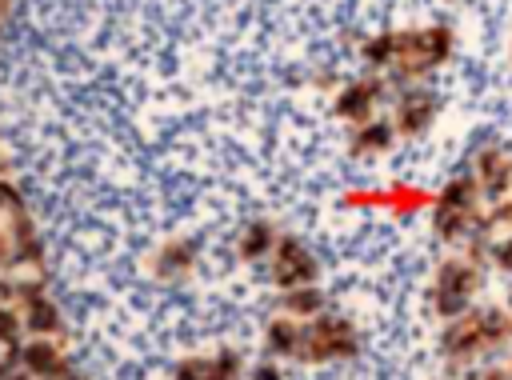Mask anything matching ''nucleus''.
Returning <instances> with one entry per match:
<instances>
[{"mask_svg":"<svg viewBox=\"0 0 512 380\" xmlns=\"http://www.w3.org/2000/svg\"><path fill=\"white\" fill-rule=\"evenodd\" d=\"M268 280H272L280 292L304 288V284H316V280H320V264H316L312 248H308L300 236L280 232V240H276V248H272V256H268Z\"/></svg>","mask_w":512,"mask_h":380,"instance_id":"423d86ee","label":"nucleus"},{"mask_svg":"<svg viewBox=\"0 0 512 380\" xmlns=\"http://www.w3.org/2000/svg\"><path fill=\"white\" fill-rule=\"evenodd\" d=\"M248 380H284V372H280V360H260V364H252L248 368Z\"/></svg>","mask_w":512,"mask_h":380,"instance_id":"a211bd4d","label":"nucleus"},{"mask_svg":"<svg viewBox=\"0 0 512 380\" xmlns=\"http://www.w3.org/2000/svg\"><path fill=\"white\" fill-rule=\"evenodd\" d=\"M468 380H512V368L508 364H484V368H472Z\"/></svg>","mask_w":512,"mask_h":380,"instance_id":"6ab92c4d","label":"nucleus"},{"mask_svg":"<svg viewBox=\"0 0 512 380\" xmlns=\"http://www.w3.org/2000/svg\"><path fill=\"white\" fill-rule=\"evenodd\" d=\"M300 344H304V320H296L288 312H276L264 324V352L272 360H300Z\"/></svg>","mask_w":512,"mask_h":380,"instance_id":"f8f14e48","label":"nucleus"},{"mask_svg":"<svg viewBox=\"0 0 512 380\" xmlns=\"http://www.w3.org/2000/svg\"><path fill=\"white\" fill-rule=\"evenodd\" d=\"M508 56H512V40H508Z\"/></svg>","mask_w":512,"mask_h":380,"instance_id":"412c9836","label":"nucleus"},{"mask_svg":"<svg viewBox=\"0 0 512 380\" xmlns=\"http://www.w3.org/2000/svg\"><path fill=\"white\" fill-rule=\"evenodd\" d=\"M440 380H448V376H440Z\"/></svg>","mask_w":512,"mask_h":380,"instance_id":"5701e85b","label":"nucleus"},{"mask_svg":"<svg viewBox=\"0 0 512 380\" xmlns=\"http://www.w3.org/2000/svg\"><path fill=\"white\" fill-rule=\"evenodd\" d=\"M356 352H360V332L348 316L320 312L304 320V344H300L304 364H336V360H352Z\"/></svg>","mask_w":512,"mask_h":380,"instance_id":"39448f33","label":"nucleus"},{"mask_svg":"<svg viewBox=\"0 0 512 380\" xmlns=\"http://www.w3.org/2000/svg\"><path fill=\"white\" fill-rule=\"evenodd\" d=\"M452 28L444 24H428V28H396V52H392V64H388V76L392 80H420L428 72H436L448 56H452Z\"/></svg>","mask_w":512,"mask_h":380,"instance_id":"f03ea898","label":"nucleus"},{"mask_svg":"<svg viewBox=\"0 0 512 380\" xmlns=\"http://www.w3.org/2000/svg\"><path fill=\"white\" fill-rule=\"evenodd\" d=\"M484 284V272L472 256H444L428 284V304L440 320H456L476 304V288Z\"/></svg>","mask_w":512,"mask_h":380,"instance_id":"20e7f679","label":"nucleus"},{"mask_svg":"<svg viewBox=\"0 0 512 380\" xmlns=\"http://www.w3.org/2000/svg\"><path fill=\"white\" fill-rule=\"evenodd\" d=\"M508 312H512V288H508Z\"/></svg>","mask_w":512,"mask_h":380,"instance_id":"aec40b11","label":"nucleus"},{"mask_svg":"<svg viewBox=\"0 0 512 380\" xmlns=\"http://www.w3.org/2000/svg\"><path fill=\"white\" fill-rule=\"evenodd\" d=\"M276 240H280V232H276L272 220H248V224L240 228V236H236V256H240L244 264H260V260L272 256Z\"/></svg>","mask_w":512,"mask_h":380,"instance_id":"4468645a","label":"nucleus"},{"mask_svg":"<svg viewBox=\"0 0 512 380\" xmlns=\"http://www.w3.org/2000/svg\"><path fill=\"white\" fill-rule=\"evenodd\" d=\"M436 112H440V96L432 92V88H420V84H408L400 96H396V104H392V128H396V136H424L428 128H432V120H436Z\"/></svg>","mask_w":512,"mask_h":380,"instance_id":"1a4fd4ad","label":"nucleus"},{"mask_svg":"<svg viewBox=\"0 0 512 380\" xmlns=\"http://www.w3.org/2000/svg\"><path fill=\"white\" fill-rule=\"evenodd\" d=\"M480 212H484V196H480L476 180L468 172H460V176H452L436 192V200H432V228H436L440 240L460 244V240H468L476 232Z\"/></svg>","mask_w":512,"mask_h":380,"instance_id":"7ed1b4c3","label":"nucleus"},{"mask_svg":"<svg viewBox=\"0 0 512 380\" xmlns=\"http://www.w3.org/2000/svg\"><path fill=\"white\" fill-rule=\"evenodd\" d=\"M508 344H512V312L500 304H484V308L472 304L464 316L448 320L440 332V356L456 360V364L480 360V356L500 352Z\"/></svg>","mask_w":512,"mask_h":380,"instance_id":"f257e3e1","label":"nucleus"},{"mask_svg":"<svg viewBox=\"0 0 512 380\" xmlns=\"http://www.w3.org/2000/svg\"><path fill=\"white\" fill-rule=\"evenodd\" d=\"M384 76L380 72H368V76H356V80H344L340 88H336V96H332V112L344 120V124H364V120H372L376 116V108H380V100H384Z\"/></svg>","mask_w":512,"mask_h":380,"instance_id":"0eeeda50","label":"nucleus"},{"mask_svg":"<svg viewBox=\"0 0 512 380\" xmlns=\"http://www.w3.org/2000/svg\"><path fill=\"white\" fill-rule=\"evenodd\" d=\"M392 144H396L392 120L372 116V120H364V124L352 128V136H348V156H356V160H364V156H384Z\"/></svg>","mask_w":512,"mask_h":380,"instance_id":"ddd939ff","label":"nucleus"},{"mask_svg":"<svg viewBox=\"0 0 512 380\" xmlns=\"http://www.w3.org/2000/svg\"><path fill=\"white\" fill-rule=\"evenodd\" d=\"M244 372H248L244 356L236 348H220L212 356H204V352L184 356L172 368V380H244Z\"/></svg>","mask_w":512,"mask_h":380,"instance_id":"9d476101","label":"nucleus"},{"mask_svg":"<svg viewBox=\"0 0 512 380\" xmlns=\"http://www.w3.org/2000/svg\"><path fill=\"white\" fill-rule=\"evenodd\" d=\"M488 256H492V264H496L500 272H512V232L500 236V240H492V244H488Z\"/></svg>","mask_w":512,"mask_h":380,"instance_id":"f3484780","label":"nucleus"},{"mask_svg":"<svg viewBox=\"0 0 512 380\" xmlns=\"http://www.w3.org/2000/svg\"><path fill=\"white\" fill-rule=\"evenodd\" d=\"M280 312L296 316V320H312L324 312V292L316 284H304V288H288L280 292Z\"/></svg>","mask_w":512,"mask_h":380,"instance_id":"2eb2a0df","label":"nucleus"},{"mask_svg":"<svg viewBox=\"0 0 512 380\" xmlns=\"http://www.w3.org/2000/svg\"><path fill=\"white\" fill-rule=\"evenodd\" d=\"M508 368H512V360H508Z\"/></svg>","mask_w":512,"mask_h":380,"instance_id":"4be33fe9","label":"nucleus"},{"mask_svg":"<svg viewBox=\"0 0 512 380\" xmlns=\"http://www.w3.org/2000/svg\"><path fill=\"white\" fill-rule=\"evenodd\" d=\"M468 176L476 180V188H480V196H484L488 204L512 196V156H508L500 144H480V148H472V156H468Z\"/></svg>","mask_w":512,"mask_h":380,"instance_id":"6e6552de","label":"nucleus"},{"mask_svg":"<svg viewBox=\"0 0 512 380\" xmlns=\"http://www.w3.org/2000/svg\"><path fill=\"white\" fill-rule=\"evenodd\" d=\"M196 260H200V244L188 236H172L152 252V276L164 284H180L184 276H192Z\"/></svg>","mask_w":512,"mask_h":380,"instance_id":"9b49d317","label":"nucleus"},{"mask_svg":"<svg viewBox=\"0 0 512 380\" xmlns=\"http://www.w3.org/2000/svg\"><path fill=\"white\" fill-rule=\"evenodd\" d=\"M392 52H396V28H388V32H372V36L360 44V60H364L368 72H388Z\"/></svg>","mask_w":512,"mask_h":380,"instance_id":"dca6fc26","label":"nucleus"}]
</instances>
